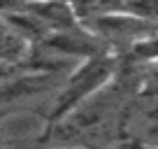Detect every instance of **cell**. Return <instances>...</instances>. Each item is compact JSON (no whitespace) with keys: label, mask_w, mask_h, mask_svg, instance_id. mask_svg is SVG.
Returning <instances> with one entry per match:
<instances>
[{"label":"cell","mask_w":158,"mask_h":149,"mask_svg":"<svg viewBox=\"0 0 158 149\" xmlns=\"http://www.w3.org/2000/svg\"><path fill=\"white\" fill-rule=\"evenodd\" d=\"M123 114V89H118L116 79H114L102 93H98L89 103L77 107L63 121L54 124L51 130L63 142H109L112 135L121 130Z\"/></svg>","instance_id":"6da1fadb"},{"label":"cell","mask_w":158,"mask_h":149,"mask_svg":"<svg viewBox=\"0 0 158 149\" xmlns=\"http://www.w3.org/2000/svg\"><path fill=\"white\" fill-rule=\"evenodd\" d=\"M118 74V56L98 54L77 63L70 74L58 86L54 105H51V124H58L70 117L77 107L89 103L98 93H102Z\"/></svg>","instance_id":"7a4b0ae2"},{"label":"cell","mask_w":158,"mask_h":149,"mask_svg":"<svg viewBox=\"0 0 158 149\" xmlns=\"http://www.w3.org/2000/svg\"><path fill=\"white\" fill-rule=\"evenodd\" d=\"M35 45L30 37L10 19L7 14L0 12V65L10 68H26L33 56Z\"/></svg>","instance_id":"3957f363"},{"label":"cell","mask_w":158,"mask_h":149,"mask_svg":"<svg viewBox=\"0 0 158 149\" xmlns=\"http://www.w3.org/2000/svg\"><path fill=\"white\" fill-rule=\"evenodd\" d=\"M128 144L137 149H158V100H147V107L126 119Z\"/></svg>","instance_id":"277c9868"},{"label":"cell","mask_w":158,"mask_h":149,"mask_svg":"<svg viewBox=\"0 0 158 149\" xmlns=\"http://www.w3.org/2000/svg\"><path fill=\"white\" fill-rule=\"evenodd\" d=\"M128 147H130V144H128ZM135 149H137V147H135Z\"/></svg>","instance_id":"5b68a950"}]
</instances>
